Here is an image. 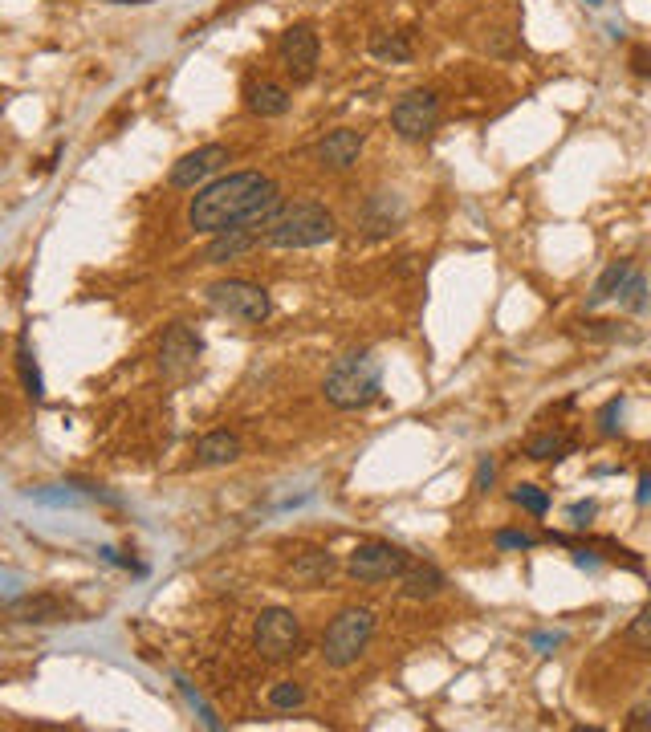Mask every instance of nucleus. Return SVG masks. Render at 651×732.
Here are the masks:
<instances>
[{
	"mask_svg": "<svg viewBox=\"0 0 651 732\" xmlns=\"http://www.w3.org/2000/svg\"><path fill=\"white\" fill-rule=\"evenodd\" d=\"M241 460V440H236L232 432H208L196 440V464L204 468H220V464H232Z\"/></svg>",
	"mask_w": 651,
	"mask_h": 732,
	"instance_id": "obj_16",
	"label": "nucleus"
},
{
	"mask_svg": "<svg viewBox=\"0 0 651 732\" xmlns=\"http://www.w3.org/2000/svg\"><path fill=\"white\" fill-rule=\"evenodd\" d=\"M619 415H623V399H611V403L603 407V415H599V427H603L607 436H615V419H619Z\"/></svg>",
	"mask_w": 651,
	"mask_h": 732,
	"instance_id": "obj_29",
	"label": "nucleus"
},
{
	"mask_svg": "<svg viewBox=\"0 0 651 732\" xmlns=\"http://www.w3.org/2000/svg\"><path fill=\"white\" fill-rule=\"evenodd\" d=\"M334 236H338L334 212L322 208V204H310V200L285 204L273 216V224L265 228V240L273 244V249H318V244H326Z\"/></svg>",
	"mask_w": 651,
	"mask_h": 732,
	"instance_id": "obj_3",
	"label": "nucleus"
},
{
	"mask_svg": "<svg viewBox=\"0 0 651 732\" xmlns=\"http://www.w3.org/2000/svg\"><path fill=\"white\" fill-rule=\"evenodd\" d=\"M253 647L265 655V659H289L298 655L302 647V623L293 610L285 606H265L257 623H253Z\"/></svg>",
	"mask_w": 651,
	"mask_h": 732,
	"instance_id": "obj_6",
	"label": "nucleus"
},
{
	"mask_svg": "<svg viewBox=\"0 0 651 732\" xmlns=\"http://www.w3.org/2000/svg\"><path fill=\"white\" fill-rule=\"evenodd\" d=\"M359 155H363V135L350 131V127H338V131H330V135L318 143V159H322V167H330V171L354 167V163H359Z\"/></svg>",
	"mask_w": 651,
	"mask_h": 732,
	"instance_id": "obj_13",
	"label": "nucleus"
},
{
	"mask_svg": "<svg viewBox=\"0 0 651 732\" xmlns=\"http://www.w3.org/2000/svg\"><path fill=\"white\" fill-rule=\"evenodd\" d=\"M277 57H281L285 74L298 86H306L314 78V66H318V33L310 25H289L277 41Z\"/></svg>",
	"mask_w": 651,
	"mask_h": 732,
	"instance_id": "obj_9",
	"label": "nucleus"
},
{
	"mask_svg": "<svg viewBox=\"0 0 651 732\" xmlns=\"http://www.w3.org/2000/svg\"><path fill=\"white\" fill-rule=\"evenodd\" d=\"M493 541H497V549H534V545H538V537H529V533H513V529H501Z\"/></svg>",
	"mask_w": 651,
	"mask_h": 732,
	"instance_id": "obj_27",
	"label": "nucleus"
},
{
	"mask_svg": "<svg viewBox=\"0 0 651 732\" xmlns=\"http://www.w3.org/2000/svg\"><path fill=\"white\" fill-rule=\"evenodd\" d=\"M407 562H411L407 549H399L391 541H359L350 549L346 570L359 582H391V578H403Z\"/></svg>",
	"mask_w": 651,
	"mask_h": 732,
	"instance_id": "obj_7",
	"label": "nucleus"
},
{
	"mask_svg": "<svg viewBox=\"0 0 651 732\" xmlns=\"http://www.w3.org/2000/svg\"><path fill=\"white\" fill-rule=\"evenodd\" d=\"M269 704H273L277 712H293V708L306 704V688H302L298 680H281V684L269 688Z\"/></svg>",
	"mask_w": 651,
	"mask_h": 732,
	"instance_id": "obj_24",
	"label": "nucleus"
},
{
	"mask_svg": "<svg viewBox=\"0 0 651 732\" xmlns=\"http://www.w3.org/2000/svg\"><path fill=\"white\" fill-rule=\"evenodd\" d=\"M582 334H586V338H603V342H611V338H619L623 330H619V322H582Z\"/></svg>",
	"mask_w": 651,
	"mask_h": 732,
	"instance_id": "obj_28",
	"label": "nucleus"
},
{
	"mask_svg": "<svg viewBox=\"0 0 651 732\" xmlns=\"http://www.w3.org/2000/svg\"><path fill=\"white\" fill-rule=\"evenodd\" d=\"M293 582H302V586H318V582H326L330 574H334V554H326V549H310V554H302L298 562H293Z\"/></svg>",
	"mask_w": 651,
	"mask_h": 732,
	"instance_id": "obj_19",
	"label": "nucleus"
},
{
	"mask_svg": "<svg viewBox=\"0 0 651 732\" xmlns=\"http://www.w3.org/2000/svg\"><path fill=\"white\" fill-rule=\"evenodd\" d=\"M200 350H204V342H200V334L192 326H171L163 334V342H159V366H163V375L167 379H184L192 366H196Z\"/></svg>",
	"mask_w": 651,
	"mask_h": 732,
	"instance_id": "obj_10",
	"label": "nucleus"
},
{
	"mask_svg": "<svg viewBox=\"0 0 651 732\" xmlns=\"http://www.w3.org/2000/svg\"><path fill=\"white\" fill-rule=\"evenodd\" d=\"M399 586H403V594H407V598L428 602V598H436L448 582H444V570H440V566H432V562H407V570H403Z\"/></svg>",
	"mask_w": 651,
	"mask_h": 732,
	"instance_id": "obj_15",
	"label": "nucleus"
},
{
	"mask_svg": "<svg viewBox=\"0 0 651 732\" xmlns=\"http://www.w3.org/2000/svg\"><path fill=\"white\" fill-rule=\"evenodd\" d=\"M599 513V505L595 501H578V505H570V521L582 529V525H590V517Z\"/></svg>",
	"mask_w": 651,
	"mask_h": 732,
	"instance_id": "obj_30",
	"label": "nucleus"
},
{
	"mask_svg": "<svg viewBox=\"0 0 651 732\" xmlns=\"http://www.w3.org/2000/svg\"><path fill=\"white\" fill-rule=\"evenodd\" d=\"M371 53L379 61H407L411 57V41H407V33H375L371 37Z\"/></svg>",
	"mask_w": 651,
	"mask_h": 732,
	"instance_id": "obj_22",
	"label": "nucleus"
},
{
	"mask_svg": "<svg viewBox=\"0 0 651 732\" xmlns=\"http://www.w3.org/2000/svg\"><path fill=\"white\" fill-rule=\"evenodd\" d=\"M578 448V440L570 432H534L525 440V456L529 460H566Z\"/></svg>",
	"mask_w": 651,
	"mask_h": 732,
	"instance_id": "obj_18",
	"label": "nucleus"
},
{
	"mask_svg": "<svg viewBox=\"0 0 651 732\" xmlns=\"http://www.w3.org/2000/svg\"><path fill=\"white\" fill-rule=\"evenodd\" d=\"M224 163H228V147H220V143L196 147V151H188L180 163L171 167L167 183H171V188H200V183H208Z\"/></svg>",
	"mask_w": 651,
	"mask_h": 732,
	"instance_id": "obj_11",
	"label": "nucleus"
},
{
	"mask_svg": "<svg viewBox=\"0 0 651 732\" xmlns=\"http://www.w3.org/2000/svg\"><path fill=\"white\" fill-rule=\"evenodd\" d=\"M375 610L371 606H346V610H338V619L326 627V635H322V659L330 663V667H350V663H359V655L371 647V639H375Z\"/></svg>",
	"mask_w": 651,
	"mask_h": 732,
	"instance_id": "obj_4",
	"label": "nucleus"
},
{
	"mask_svg": "<svg viewBox=\"0 0 651 732\" xmlns=\"http://www.w3.org/2000/svg\"><path fill=\"white\" fill-rule=\"evenodd\" d=\"M631 269H635L631 261H615V265H611V269H607V273L595 281V289H590V297H586V305H590V310H599L603 301L619 297V289H623V281L631 277Z\"/></svg>",
	"mask_w": 651,
	"mask_h": 732,
	"instance_id": "obj_20",
	"label": "nucleus"
},
{
	"mask_svg": "<svg viewBox=\"0 0 651 732\" xmlns=\"http://www.w3.org/2000/svg\"><path fill=\"white\" fill-rule=\"evenodd\" d=\"M17 371H21L25 395H29V399H41V395H45V383H41V371H37V362H33L29 342H21V346H17Z\"/></svg>",
	"mask_w": 651,
	"mask_h": 732,
	"instance_id": "obj_23",
	"label": "nucleus"
},
{
	"mask_svg": "<svg viewBox=\"0 0 651 732\" xmlns=\"http://www.w3.org/2000/svg\"><path fill=\"white\" fill-rule=\"evenodd\" d=\"M562 635H534V647H558Z\"/></svg>",
	"mask_w": 651,
	"mask_h": 732,
	"instance_id": "obj_35",
	"label": "nucleus"
},
{
	"mask_svg": "<svg viewBox=\"0 0 651 732\" xmlns=\"http://www.w3.org/2000/svg\"><path fill=\"white\" fill-rule=\"evenodd\" d=\"M627 314H643L647 305H651V293H647V277L639 273V269H631V277L623 281V289H619V297H615Z\"/></svg>",
	"mask_w": 651,
	"mask_h": 732,
	"instance_id": "obj_21",
	"label": "nucleus"
},
{
	"mask_svg": "<svg viewBox=\"0 0 651 732\" xmlns=\"http://www.w3.org/2000/svg\"><path fill=\"white\" fill-rule=\"evenodd\" d=\"M285 208L281 188L261 175V171H236V175H220L192 196L188 204V224L196 232H232V228H269L273 216Z\"/></svg>",
	"mask_w": 651,
	"mask_h": 732,
	"instance_id": "obj_1",
	"label": "nucleus"
},
{
	"mask_svg": "<svg viewBox=\"0 0 651 732\" xmlns=\"http://www.w3.org/2000/svg\"><path fill=\"white\" fill-rule=\"evenodd\" d=\"M493 476H497V464L493 460H481V468H477V488H481V493L493 484Z\"/></svg>",
	"mask_w": 651,
	"mask_h": 732,
	"instance_id": "obj_32",
	"label": "nucleus"
},
{
	"mask_svg": "<svg viewBox=\"0 0 651 732\" xmlns=\"http://www.w3.org/2000/svg\"><path fill=\"white\" fill-rule=\"evenodd\" d=\"M586 5H603V0H586Z\"/></svg>",
	"mask_w": 651,
	"mask_h": 732,
	"instance_id": "obj_37",
	"label": "nucleus"
},
{
	"mask_svg": "<svg viewBox=\"0 0 651 732\" xmlns=\"http://www.w3.org/2000/svg\"><path fill=\"white\" fill-rule=\"evenodd\" d=\"M623 639H627V647H635V651H643V655H651V602L639 610V615L627 623V631H623Z\"/></svg>",
	"mask_w": 651,
	"mask_h": 732,
	"instance_id": "obj_25",
	"label": "nucleus"
},
{
	"mask_svg": "<svg viewBox=\"0 0 651 732\" xmlns=\"http://www.w3.org/2000/svg\"><path fill=\"white\" fill-rule=\"evenodd\" d=\"M245 106L261 118H281L289 110V90L277 82H249L245 86Z\"/></svg>",
	"mask_w": 651,
	"mask_h": 732,
	"instance_id": "obj_17",
	"label": "nucleus"
},
{
	"mask_svg": "<svg viewBox=\"0 0 651 732\" xmlns=\"http://www.w3.org/2000/svg\"><path fill=\"white\" fill-rule=\"evenodd\" d=\"M110 5H147V0H110Z\"/></svg>",
	"mask_w": 651,
	"mask_h": 732,
	"instance_id": "obj_36",
	"label": "nucleus"
},
{
	"mask_svg": "<svg viewBox=\"0 0 651 732\" xmlns=\"http://www.w3.org/2000/svg\"><path fill=\"white\" fill-rule=\"evenodd\" d=\"M631 66L639 78H651V53L647 49H631Z\"/></svg>",
	"mask_w": 651,
	"mask_h": 732,
	"instance_id": "obj_31",
	"label": "nucleus"
},
{
	"mask_svg": "<svg viewBox=\"0 0 651 732\" xmlns=\"http://www.w3.org/2000/svg\"><path fill=\"white\" fill-rule=\"evenodd\" d=\"M383 391V366L371 350H354V354H342L330 375H326V403L338 407V411H359V407H371Z\"/></svg>",
	"mask_w": 651,
	"mask_h": 732,
	"instance_id": "obj_2",
	"label": "nucleus"
},
{
	"mask_svg": "<svg viewBox=\"0 0 651 732\" xmlns=\"http://www.w3.org/2000/svg\"><path fill=\"white\" fill-rule=\"evenodd\" d=\"M639 505H651V472L639 476Z\"/></svg>",
	"mask_w": 651,
	"mask_h": 732,
	"instance_id": "obj_33",
	"label": "nucleus"
},
{
	"mask_svg": "<svg viewBox=\"0 0 651 732\" xmlns=\"http://www.w3.org/2000/svg\"><path fill=\"white\" fill-rule=\"evenodd\" d=\"M9 615L17 623H66L74 615V606L57 594H25L9 602Z\"/></svg>",
	"mask_w": 651,
	"mask_h": 732,
	"instance_id": "obj_12",
	"label": "nucleus"
},
{
	"mask_svg": "<svg viewBox=\"0 0 651 732\" xmlns=\"http://www.w3.org/2000/svg\"><path fill=\"white\" fill-rule=\"evenodd\" d=\"M436 122H440V98L432 90H411L391 106V127L407 143L428 139L436 131Z\"/></svg>",
	"mask_w": 651,
	"mask_h": 732,
	"instance_id": "obj_8",
	"label": "nucleus"
},
{
	"mask_svg": "<svg viewBox=\"0 0 651 732\" xmlns=\"http://www.w3.org/2000/svg\"><path fill=\"white\" fill-rule=\"evenodd\" d=\"M257 232L253 228H232V232H216L212 236V244L204 249V261L208 265H224V261H236V257H245V253H253L257 249Z\"/></svg>",
	"mask_w": 651,
	"mask_h": 732,
	"instance_id": "obj_14",
	"label": "nucleus"
},
{
	"mask_svg": "<svg viewBox=\"0 0 651 732\" xmlns=\"http://www.w3.org/2000/svg\"><path fill=\"white\" fill-rule=\"evenodd\" d=\"M513 505H521L525 513H534V517H546L550 513V497L542 493L538 484H517L513 488Z\"/></svg>",
	"mask_w": 651,
	"mask_h": 732,
	"instance_id": "obj_26",
	"label": "nucleus"
},
{
	"mask_svg": "<svg viewBox=\"0 0 651 732\" xmlns=\"http://www.w3.org/2000/svg\"><path fill=\"white\" fill-rule=\"evenodd\" d=\"M204 297H208V305H212L216 314L236 318V322H245V326H261L269 318V310H273L269 293L261 285H253V281H241V277L212 281L204 289Z\"/></svg>",
	"mask_w": 651,
	"mask_h": 732,
	"instance_id": "obj_5",
	"label": "nucleus"
},
{
	"mask_svg": "<svg viewBox=\"0 0 651 732\" xmlns=\"http://www.w3.org/2000/svg\"><path fill=\"white\" fill-rule=\"evenodd\" d=\"M631 728H647L651 724V716H647V708H639V712H631V720H627Z\"/></svg>",
	"mask_w": 651,
	"mask_h": 732,
	"instance_id": "obj_34",
	"label": "nucleus"
}]
</instances>
